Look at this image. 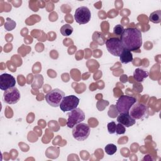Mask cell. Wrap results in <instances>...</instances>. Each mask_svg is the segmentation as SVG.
I'll return each mask as SVG.
<instances>
[{
    "label": "cell",
    "instance_id": "1",
    "mask_svg": "<svg viewBox=\"0 0 161 161\" xmlns=\"http://www.w3.org/2000/svg\"><path fill=\"white\" fill-rule=\"evenodd\" d=\"M119 40L124 47L130 51L135 52L142 45V35L141 31L136 28L124 29Z\"/></svg>",
    "mask_w": 161,
    "mask_h": 161
},
{
    "label": "cell",
    "instance_id": "2",
    "mask_svg": "<svg viewBox=\"0 0 161 161\" xmlns=\"http://www.w3.org/2000/svg\"><path fill=\"white\" fill-rule=\"evenodd\" d=\"M136 102V97L128 95H122L116 102V110L119 113H129L130 109Z\"/></svg>",
    "mask_w": 161,
    "mask_h": 161
},
{
    "label": "cell",
    "instance_id": "3",
    "mask_svg": "<svg viewBox=\"0 0 161 161\" xmlns=\"http://www.w3.org/2000/svg\"><path fill=\"white\" fill-rule=\"evenodd\" d=\"M129 114L135 120L142 119L148 116V108L145 104L136 102L130 109Z\"/></svg>",
    "mask_w": 161,
    "mask_h": 161
},
{
    "label": "cell",
    "instance_id": "4",
    "mask_svg": "<svg viewBox=\"0 0 161 161\" xmlns=\"http://www.w3.org/2000/svg\"><path fill=\"white\" fill-rule=\"evenodd\" d=\"M65 96L64 91L59 89H54L48 92L45 95V100L47 103L52 107H58Z\"/></svg>",
    "mask_w": 161,
    "mask_h": 161
},
{
    "label": "cell",
    "instance_id": "5",
    "mask_svg": "<svg viewBox=\"0 0 161 161\" xmlns=\"http://www.w3.org/2000/svg\"><path fill=\"white\" fill-rule=\"evenodd\" d=\"M106 47L108 51L115 57H119L124 47L118 37H111L106 41Z\"/></svg>",
    "mask_w": 161,
    "mask_h": 161
},
{
    "label": "cell",
    "instance_id": "6",
    "mask_svg": "<svg viewBox=\"0 0 161 161\" xmlns=\"http://www.w3.org/2000/svg\"><path fill=\"white\" fill-rule=\"evenodd\" d=\"M72 136L78 141L86 140L90 134V128L86 123H80L72 128Z\"/></svg>",
    "mask_w": 161,
    "mask_h": 161
},
{
    "label": "cell",
    "instance_id": "7",
    "mask_svg": "<svg viewBox=\"0 0 161 161\" xmlns=\"http://www.w3.org/2000/svg\"><path fill=\"white\" fill-rule=\"evenodd\" d=\"M68 119L67 121V126L72 128L76 125L81 123L85 119V113L80 108H75L67 113Z\"/></svg>",
    "mask_w": 161,
    "mask_h": 161
},
{
    "label": "cell",
    "instance_id": "8",
    "mask_svg": "<svg viewBox=\"0 0 161 161\" xmlns=\"http://www.w3.org/2000/svg\"><path fill=\"white\" fill-rule=\"evenodd\" d=\"M79 103V99L74 95L64 96L60 104V108L63 112L70 111L77 108Z\"/></svg>",
    "mask_w": 161,
    "mask_h": 161
},
{
    "label": "cell",
    "instance_id": "9",
    "mask_svg": "<svg viewBox=\"0 0 161 161\" xmlns=\"http://www.w3.org/2000/svg\"><path fill=\"white\" fill-rule=\"evenodd\" d=\"M91 18V13L89 9L86 6H80L76 9L74 14L75 21L79 25L87 23Z\"/></svg>",
    "mask_w": 161,
    "mask_h": 161
},
{
    "label": "cell",
    "instance_id": "10",
    "mask_svg": "<svg viewBox=\"0 0 161 161\" xmlns=\"http://www.w3.org/2000/svg\"><path fill=\"white\" fill-rule=\"evenodd\" d=\"M21 97L20 92L16 87L4 91L3 93V99L4 103L8 104H14L17 103Z\"/></svg>",
    "mask_w": 161,
    "mask_h": 161
},
{
    "label": "cell",
    "instance_id": "11",
    "mask_svg": "<svg viewBox=\"0 0 161 161\" xmlns=\"http://www.w3.org/2000/svg\"><path fill=\"white\" fill-rule=\"evenodd\" d=\"M15 78L11 74L4 73L0 75V89L2 91H6L8 89L15 87Z\"/></svg>",
    "mask_w": 161,
    "mask_h": 161
},
{
    "label": "cell",
    "instance_id": "12",
    "mask_svg": "<svg viewBox=\"0 0 161 161\" xmlns=\"http://www.w3.org/2000/svg\"><path fill=\"white\" fill-rule=\"evenodd\" d=\"M117 121L126 128L133 126L136 123V120L131 118L129 113H119L117 117Z\"/></svg>",
    "mask_w": 161,
    "mask_h": 161
},
{
    "label": "cell",
    "instance_id": "13",
    "mask_svg": "<svg viewBox=\"0 0 161 161\" xmlns=\"http://www.w3.org/2000/svg\"><path fill=\"white\" fill-rule=\"evenodd\" d=\"M148 72L142 69H136L133 72V77L138 82L143 81V80L148 77Z\"/></svg>",
    "mask_w": 161,
    "mask_h": 161
},
{
    "label": "cell",
    "instance_id": "14",
    "mask_svg": "<svg viewBox=\"0 0 161 161\" xmlns=\"http://www.w3.org/2000/svg\"><path fill=\"white\" fill-rule=\"evenodd\" d=\"M119 59L121 62L123 64H128L129 62H132L133 55L131 51L126 48H124L119 56Z\"/></svg>",
    "mask_w": 161,
    "mask_h": 161
},
{
    "label": "cell",
    "instance_id": "15",
    "mask_svg": "<svg viewBox=\"0 0 161 161\" xmlns=\"http://www.w3.org/2000/svg\"><path fill=\"white\" fill-rule=\"evenodd\" d=\"M149 20L153 23H159L161 21V11L157 10L152 12L149 16Z\"/></svg>",
    "mask_w": 161,
    "mask_h": 161
},
{
    "label": "cell",
    "instance_id": "16",
    "mask_svg": "<svg viewBox=\"0 0 161 161\" xmlns=\"http://www.w3.org/2000/svg\"><path fill=\"white\" fill-rule=\"evenodd\" d=\"M61 34L64 36H68L70 35L73 32V28L69 24L63 25L60 30Z\"/></svg>",
    "mask_w": 161,
    "mask_h": 161
},
{
    "label": "cell",
    "instance_id": "17",
    "mask_svg": "<svg viewBox=\"0 0 161 161\" xmlns=\"http://www.w3.org/2000/svg\"><path fill=\"white\" fill-rule=\"evenodd\" d=\"M16 22L9 18H6V21L4 23V28L7 31H11L16 27Z\"/></svg>",
    "mask_w": 161,
    "mask_h": 161
},
{
    "label": "cell",
    "instance_id": "18",
    "mask_svg": "<svg viewBox=\"0 0 161 161\" xmlns=\"http://www.w3.org/2000/svg\"><path fill=\"white\" fill-rule=\"evenodd\" d=\"M104 150H105V152L106 153L109 155H113L114 153H115L117 151V147L113 144V143H109V144H108L105 148H104Z\"/></svg>",
    "mask_w": 161,
    "mask_h": 161
},
{
    "label": "cell",
    "instance_id": "19",
    "mask_svg": "<svg viewBox=\"0 0 161 161\" xmlns=\"http://www.w3.org/2000/svg\"><path fill=\"white\" fill-rule=\"evenodd\" d=\"M123 31H124V28L121 25H117L113 28V33L116 36H121Z\"/></svg>",
    "mask_w": 161,
    "mask_h": 161
},
{
    "label": "cell",
    "instance_id": "20",
    "mask_svg": "<svg viewBox=\"0 0 161 161\" xmlns=\"http://www.w3.org/2000/svg\"><path fill=\"white\" fill-rule=\"evenodd\" d=\"M116 123L114 121H111L108 124V131L109 134H114L116 133Z\"/></svg>",
    "mask_w": 161,
    "mask_h": 161
},
{
    "label": "cell",
    "instance_id": "21",
    "mask_svg": "<svg viewBox=\"0 0 161 161\" xmlns=\"http://www.w3.org/2000/svg\"><path fill=\"white\" fill-rule=\"evenodd\" d=\"M126 129L125 126L121 125V123H118L116 126V133L118 135H122L125 133Z\"/></svg>",
    "mask_w": 161,
    "mask_h": 161
}]
</instances>
